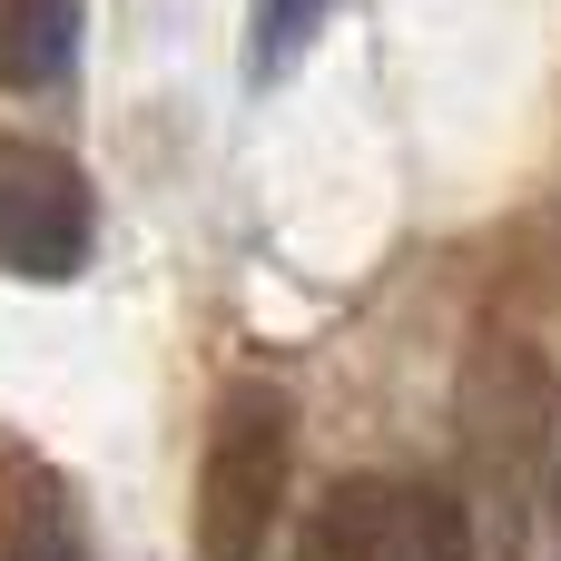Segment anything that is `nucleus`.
<instances>
[{
  "label": "nucleus",
  "instance_id": "nucleus-1",
  "mask_svg": "<svg viewBox=\"0 0 561 561\" xmlns=\"http://www.w3.org/2000/svg\"><path fill=\"white\" fill-rule=\"evenodd\" d=\"M296 463V404L276 385H227L207 454H197V561H266Z\"/></svg>",
  "mask_w": 561,
  "mask_h": 561
},
{
  "label": "nucleus",
  "instance_id": "nucleus-2",
  "mask_svg": "<svg viewBox=\"0 0 561 561\" xmlns=\"http://www.w3.org/2000/svg\"><path fill=\"white\" fill-rule=\"evenodd\" d=\"M296 561H473V533H463V503L434 493V483L345 473V483L306 513Z\"/></svg>",
  "mask_w": 561,
  "mask_h": 561
},
{
  "label": "nucleus",
  "instance_id": "nucleus-3",
  "mask_svg": "<svg viewBox=\"0 0 561 561\" xmlns=\"http://www.w3.org/2000/svg\"><path fill=\"white\" fill-rule=\"evenodd\" d=\"M99 247V197L79 178V158L39 148V138H0V276L59 286L79 276Z\"/></svg>",
  "mask_w": 561,
  "mask_h": 561
},
{
  "label": "nucleus",
  "instance_id": "nucleus-4",
  "mask_svg": "<svg viewBox=\"0 0 561 561\" xmlns=\"http://www.w3.org/2000/svg\"><path fill=\"white\" fill-rule=\"evenodd\" d=\"M0 561H89L79 493L20 444H0Z\"/></svg>",
  "mask_w": 561,
  "mask_h": 561
},
{
  "label": "nucleus",
  "instance_id": "nucleus-5",
  "mask_svg": "<svg viewBox=\"0 0 561 561\" xmlns=\"http://www.w3.org/2000/svg\"><path fill=\"white\" fill-rule=\"evenodd\" d=\"M473 444H483L493 473H513L542 444V355L513 345V335H493L483 365H473Z\"/></svg>",
  "mask_w": 561,
  "mask_h": 561
},
{
  "label": "nucleus",
  "instance_id": "nucleus-6",
  "mask_svg": "<svg viewBox=\"0 0 561 561\" xmlns=\"http://www.w3.org/2000/svg\"><path fill=\"white\" fill-rule=\"evenodd\" d=\"M79 59V0H0V89H59Z\"/></svg>",
  "mask_w": 561,
  "mask_h": 561
},
{
  "label": "nucleus",
  "instance_id": "nucleus-7",
  "mask_svg": "<svg viewBox=\"0 0 561 561\" xmlns=\"http://www.w3.org/2000/svg\"><path fill=\"white\" fill-rule=\"evenodd\" d=\"M325 10H335V0H266V10H256V79H286V69L306 59V39L325 30Z\"/></svg>",
  "mask_w": 561,
  "mask_h": 561
}]
</instances>
